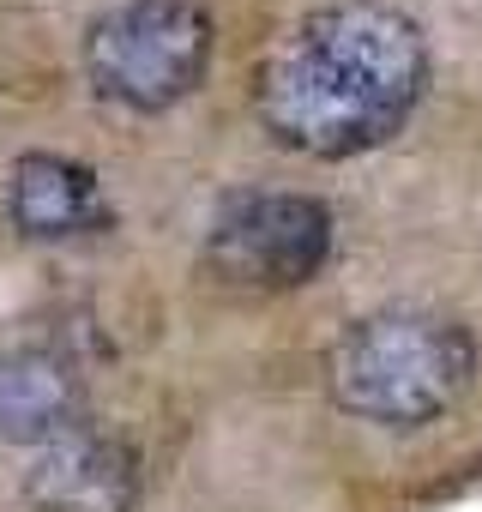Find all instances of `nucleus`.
Listing matches in <instances>:
<instances>
[{
  "label": "nucleus",
  "instance_id": "obj_1",
  "mask_svg": "<svg viewBox=\"0 0 482 512\" xmlns=\"http://www.w3.org/2000/svg\"><path fill=\"white\" fill-rule=\"evenodd\" d=\"M428 85L416 19L386 0H338L278 37L260 67V121L302 157H362L386 145Z\"/></svg>",
  "mask_w": 482,
  "mask_h": 512
},
{
  "label": "nucleus",
  "instance_id": "obj_7",
  "mask_svg": "<svg viewBox=\"0 0 482 512\" xmlns=\"http://www.w3.org/2000/svg\"><path fill=\"white\" fill-rule=\"evenodd\" d=\"M79 404H85V386L67 356L43 344L0 350V440L49 446L79 428Z\"/></svg>",
  "mask_w": 482,
  "mask_h": 512
},
{
  "label": "nucleus",
  "instance_id": "obj_6",
  "mask_svg": "<svg viewBox=\"0 0 482 512\" xmlns=\"http://www.w3.org/2000/svg\"><path fill=\"white\" fill-rule=\"evenodd\" d=\"M7 217L31 241H73V235H103L115 223L103 181L55 151H25L7 181Z\"/></svg>",
  "mask_w": 482,
  "mask_h": 512
},
{
  "label": "nucleus",
  "instance_id": "obj_5",
  "mask_svg": "<svg viewBox=\"0 0 482 512\" xmlns=\"http://www.w3.org/2000/svg\"><path fill=\"white\" fill-rule=\"evenodd\" d=\"M25 494L37 512H133L139 458L103 428H73L37 452V464L25 470Z\"/></svg>",
  "mask_w": 482,
  "mask_h": 512
},
{
  "label": "nucleus",
  "instance_id": "obj_2",
  "mask_svg": "<svg viewBox=\"0 0 482 512\" xmlns=\"http://www.w3.org/2000/svg\"><path fill=\"white\" fill-rule=\"evenodd\" d=\"M476 374V344L464 326L416 308L368 314L356 320L332 356H326V386L332 398L380 428H422L440 410L464 398Z\"/></svg>",
  "mask_w": 482,
  "mask_h": 512
},
{
  "label": "nucleus",
  "instance_id": "obj_3",
  "mask_svg": "<svg viewBox=\"0 0 482 512\" xmlns=\"http://www.w3.org/2000/svg\"><path fill=\"white\" fill-rule=\"evenodd\" d=\"M211 67V13L199 0H127L85 31V79L133 115L175 109Z\"/></svg>",
  "mask_w": 482,
  "mask_h": 512
},
{
  "label": "nucleus",
  "instance_id": "obj_4",
  "mask_svg": "<svg viewBox=\"0 0 482 512\" xmlns=\"http://www.w3.org/2000/svg\"><path fill=\"white\" fill-rule=\"evenodd\" d=\"M205 253L229 284L296 290L332 253V211L308 193H241L211 217Z\"/></svg>",
  "mask_w": 482,
  "mask_h": 512
}]
</instances>
